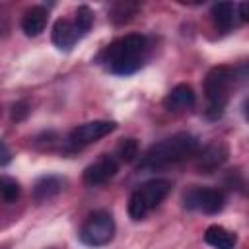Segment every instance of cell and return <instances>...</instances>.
<instances>
[{"label":"cell","instance_id":"6da1fadb","mask_svg":"<svg viewBox=\"0 0 249 249\" xmlns=\"http://www.w3.org/2000/svg\"><path fill=\"white\" fill-rule=\"evenodd\" d=\"M148 56V39L140 33H128L115 39L101 54V62L117 76H130L140 70Z\"/></svg>","mask_w":249,"mask_h":249},{"label":"cell","instance_id":"7a4b0ae2","mask_svg":"<svg viewBox=\"0 0 249 249\" xmlns=\"http://www.w3.org/2000/svg\"><path fill=\"white\" fill-rule=\"evenodd\" d=\"M200 152L198 138L189 132H177L169 138H163L156 144H152L142 158L138 160V171L140 169H160L177 161H183L191 156H196Z\"/></svg>","mask_w":249,"mask_h":249},{"label":"cell","instance_id":"3957f363","mask_svg":"<svg viewBox=\"0 0 249 249\" xmlns=\"http://www.w3.org/2000/svg\"><path fill=\"white\" fill-rule=\"evenodd\" d=\"M237 70L231 66H214L204 80V93L208 97V107H206V117L216 121L224 115V109L228 105L230 89L235 82Z\"/></svg>","mask_w":249,"mask_h":249},{"label":"cell","instance_id":"277c9868","mask_svg":"<svg viewBox=\"0 0 249 249\" xmlns=\"http://www.w3.org/2000/svg\"><path fill=\"white\" fill-rule=\"evenodd\" d=\"M171 191L169 179H150L132 191L128 198V216L132 220H142L152 208H156Z\"/></svg>","mask_w":249,"mask_h":249},{"label":"cell","instance_id":"5b68a950","mask_svg":"<svg viewBox=\"0 0 249 249\" xmlns=\"http://www.w3.org/2000/svg\"><path fill=\"white\" fill-rule=\"evenodd\" d=\"M115 235V220L105 210H95L80 228V241L88 247H103Z\"/></svg>","mask_w":249,"mask_h":249},{"label":"cell","instance_id":"8992f818","mask_svg":"<svg viewBox=\"0 0 249 249\" xmlns=\"http://www.w3.org/2000/svg\"><path fill=\"white\" fill-rule=\"evenodd\" d=\"M226 204V195L220 189L193 187L183 195V206L187 210H198L202 214H218Z\"/></svg>","mask_w":249,"mask_h":249},{"label":"cell","instance_id":"52a82bcc","mask_svg":"<svg viewBox=\"0 0 249 249\" xmlns=\"http://www.w3.org/2000/svg\"><path fill=\"white\" fill-rule=\"evenodd\" d=\"M115 128H117V123H113V121H89V123H84V124L76 126L68 134V148L70 150H80V148H84V146L107 136Z\"/></svg>","mask_w":249,"mask_h":249},{"label":"cell","instance_id":"ba28073f","mask_svg":"<svg viewBox=\"0 0 249 249\" xmlns=\"http://www.w3.org/2000/svg\"><path fill=\"white\" fill-rule=\"evenodd\" d=\"M117 171H119V160H117V156L103 154L97 161H93L91 165H88L84 169L82 179H84L86 185L95 187V185H101V183L109 181Z\"/></svg>","mask_w":249,"mask_h":249},{"label":"cell","instance_id":"9c48e42d","mask_svg":"<svg viewBox=\"0 0 249 249\" xmlns=\"http://www.w3.org/2000/svg\"><path fill=\"white\" fill-rule=\"evenodd\" d=\"M196 95L195 89L189 84H177L165 97H163V107L169 113H183L191 107H195Z\"/></svg>","mask_w":249,"mask_h":249},{"label":"cell","instance_id":"30bf717a","mask_svg":"<svg viewBox=\"0 0 249 249\" xmlns=\"http://www.w3.org/2000/svg\"><path fill=\"white\" fill-rule=\"evenodd\" d=\"M80 35H82V33L78 31V27H76L74 21L60 18V19H56L54 25H53L51 39H53V43H54L58 49L70 51V49L76 45V41L80 39Z\"/></svg>","mask_w":249,"mask_h":249},{"label":"cell","instance_id":"8fae6325","mask_svg":"<svg viewBox=\"0 0 249 249\" xmlns=\"http://www.w3.org/2000/svg\"><path fill=\"white\" fill-rule=\"evenodd\" d=\"M228 156H230V152H228V146H226V144H222V142H212V144H208L204 150L198 152V161H196V165H198L200 169H204V171H214V169H218L220 165L226 163Z\"/></svg>","mask_w":249,"mask_h":249},{"label":"cell","instance_id":"7c38bea8","mask_svg":"<svg viewBox=\"0 0 249 249\" xmlns=\"http://www.w3.org/2000/svg\"><path fill=\"white\" fill-rule=\"evenodd\" d=\"M47 19H49V12L43 8V6H33L29 8L23 18H21V29L27 37H37L45 25H47Z\"/></svg>","mask_w":249,"mask_h":249},{"label":"cell","instance_id":"4fadbf2b","mask_svg":"<svg viewBox=\"0 0 249 249\" xmlns=\"http://www.w3.org/2000/svg\"><path fill=\"white\" fill-rule=\"evenodd\" d=\"M62 191V179L56 175H43L33 185V200L45 202L53 196H56Z\"/></svg>","mask_w":249,"mask_h":249},{"label":"cell","instance_id":"5bb4252c","mask_svg":"<svg viewBox=\"0 0 249 249\" xmlns=\"http://www.w3.org/2000/svg\"><path fill=\"white\" fill-rule=\"evenodd\" d=\"M204 241L214 249H233L237 243V235L222 226H210L204 231Z\"/></svg>","mask_w":249,"mask_h":249},{"label":"cell","instance_id":"9a60e30c","mask_svg":"<svg viewBox=\"0 0 249 249\" xmlns=\"http://www.w3.org/2000/svg\"><path fill=\"white\" fill-rule=\"evenodd\" d=\"M212 19L218 31L228 33L235 21V6L231 2H218L212 6Z\"/></svg>","mask_w":249,"mask_h":249},{"label":"cell","instance_id":"2e32d148","mask_svg":"<svg viewBox=\"0 0 249 249\" xmlns=\"http://www.w3.org/2000/svg\"><path fill=\"white\" fill-rule=\"evenodd\" d=\"M138 10H140V6L136 2H117V4L111 6L109 18L115 23H126L136 16Z\"/></svg>","mask_w":249,"mask_h":249},{"label":"cell","instance_id":"e0dca14e","mask_svg":"<svg viewBox=\"0 0 249 249\" xmlns=\"http://www.w3.org/2000/svg\"><path fill=\"white\" fill-rule=\"evenodd\" d=\"M117 160L119 161H124V163H130L138 158V140L136 138H123L119 144H117Z\"/></svg>","mask_w":249,"mask_h":249},{"label":"cell","instance_id":"ac0fdd59","mask_svg":"<svg viewBox=\"0 0 249 249\" xmlns=\"http://www.w3.org/2000/svg\"><path fill=\"white\" fill-rule=\"evenodd\" d=\"M19 191L21 189H19V183L16 179H12L8 175L0 177V198H2V202H6V204L16 202L18 196H19Z\"/></svg>","mask_w":249,"mask_h":249},{"label":"cell","instance_id":"d6986e66","mask_svg":"<svg viewBox=\"0 0 249 249\" xmlns=\"http://www.w3.org/2000/svg\"><path fill=\"white\" fill-rule=\"evenodd\" d=\"M74 23L82 35L88 33L91 29V23H93V12L88 6H78L76 16H74Z\"/></svg>","mask_w":249,"mask_h":249},{"label":"cell","instance_id":"ffe728a7","mask_svg":"<svg viewBox=\"0 0 249 249\" xmlns=\"http://www.w3.org/2000/svg\"><path fill=\"white\" fill-rule=\"evenodd\" d=\"M27 115H29V103H27L25 99H23V101H16V103L12 105V121L19 123V121H23Z\"/></svg>","mask_w":249,"mask_h":249},{"label":"cell","instance_id":"44dd1931","mask_svg":"<svg viewBox=\"0 0 249 249\" xmlns=\"http://www.w3.org/2000/svg\"><path fill=\"white\" fill-rule=\"evenodd\" d=\"M237 16H239V19H241V21L249 23V2L239 4V8H237Z\"/></svg>","mask_w":249,"mask_h":249},{"label":"cell","instance_id":"7402d4cb","mask_svg":"<svg viewBox=\"0 0 249 249\" xmlns=\"http://www.w3.org/2000/svg\"><path fill=\"white\" fill-rule=\"evenodd\" d=\"M0 150H2V158H0V163H2V165H6V163L10 161V150H8L6 142H0Z\"/></svg>","mask_w":249,"mask_h":249},{"label":"cell","instance_id":"603a6c76","mask_svg":"<svg viewBox=\"0 0 249 249\" xmlns=\"http://www.w3.org/2000/svg\"><path fill=\"white\" fill-rule=\"evenodd\" d=\"M243 117H245V121L249 123V99L243 103Z\"/></svg>","mask_w":249,"mask_h":249}]
</instances>
